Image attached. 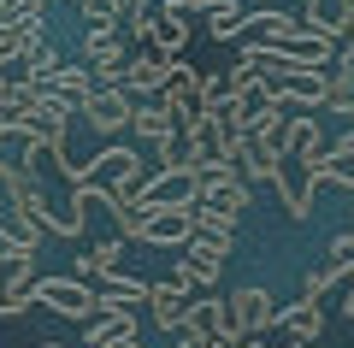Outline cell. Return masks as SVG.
<instances>
[{
    "instance_id": "1",
    "label": "cell",
    "mask_w": 354,
    "mask_h": 348,
    "mask_svg": "<svg viewBox=\"0 0 354 348\" xmlns=\"http://www.w3.org/2000/svg\"><path fill=\"white\" fill-rule=\"evenodd\" d=\"M148 148L142 142H106L101 154H88V165H83V177H77V195L83 201H101V195H113V189H136L142 177H148Z\"/></svg>"
},
{
    "instance_id": "2",
    "label": "cell",
    "mask_w": 354,
    "mask_h": 348,
    "mask_svg": "<svg viewBox=\"0 0 354 348\" xmlns=\"http://www.w3.org/2000/svg\"><path fill=\"white\" fill-rule=\"evenodd\" d=\"M36 301L41 307H53L59 319H77V324H95L101 319V295L88 289V277H77V272H65V277H36Z\"/></svg>"
},
{
    "instance_id": "3",
    "label": "cell",
    "mask_w": 354,
    "mask_h": 348,
    "mask_svg": "<svg viewBox=\"0 0 354 348\" xmlns=\"http://www.w3.org/2000/svg\"><path fill=\"white\" fill-rule=\"evenodd\" d=\"M130 136L142 142V148L148 154H171L177 142H183V118H177L171 107H165V100H136V118H130Z\"/></svg>"
},
{
    "instance_id": "4",
    "label": "cell",
    "mask_w": 354,
    "mask_h": 348,
    "mask_svg": "<svg viewBox=\"0 0 354 348\" xmlns=\"http://www.w3.org/2000/svg\"><path fill=\"white\" fill-rule=\"evenodd\" d=\"M195 189H201V172H183V165H160L153 177H142V183H136V201H142V212L189 207Z\"/></svg>"
},
{
    "instance_id": "5",
    "label": "cell",
    "mask_w": 354,
    "mask_h": 348,
    "mask_svg": "<svg viewBox=\"0 0 354 348\" xmlns=\"http://www.w3.org/2000/svg\"><path fill=\"white\" fill-rule=\"evenodd\" d=\"M201 207H218V212H236L248 207V177H242L236 160H218V165H201V189H195Z\"/></svg>"
},
{
    "instance_id": "6",
    "label": "cell",
    "mask_w": 354,
    "mask_h": 348,
    "mask_svg": "<svg viewBox=\"0 0 354 348\" xmlns=\"http://www.w3.org/2000/svg\"><path fill=\"white\" fill-rule=\"evenodd\" d=\"M230 324H236L242 336H272L278 331V301H272V289H260V284H242V289H230Z\"/></svg>"
},
{
    "instance_id": "7",
    "label": "cell",
    "mask_w": 354,
    "mask_h": 348,
    "mask_svg": "<svg viewBox=\"0 0 354 348\" xmlns=\"http://www.w3.org/2000/svg\"><path fill=\"white\" fill-rule=\"evenodd\" d=\"M130 118H136V95L130 89H95L83 100V125L95 136H118V130H130Z\"/></svg>"
},
{
    "instance_id": "8",
    "label": "cell",
    "mask_w": 354,
    "mask_h": 348,
    "mask_svg": "<svg viewBox=\"0 0 354 348\" xmlns=\"http://www.w3.org/2000/svg\"><path fill=\"white\" fill-rule=\"evenodd\" d=\"M183 142H189V154H195L201 165H218V160H230V154H236V130H230L218 112L189 118V125H183Z\"/></svg>"
},
{
    "instance_id": "9",
    "label": "cell",
    "mask_w": 354,
    "mask_h": 348,
    "mask_svg": "<svg viewBox=\"0 0 354 348\" xmlns=\"http://www.w3.org/2000/svg\"><path fill=\"white\" fill-rule=\"evenodd\" d=\"M142 248H189L195 242V201L189 207H160L148 212V224H142Z\"/></svg>"
},
{
    "instance_id": "10",
    "label": "cell",
    "mask_w": 354,
    "mask_h": 348,
    "mask_svg": "<svg viewBox=\"0 0 354 348\" xmlns=\"http://www.w3.org/2000/svg\"><path fill=\"white\" fill-rule=\"evenodd\" d=\"M160 100L177 112V118H183V125H189V118H201V112H207V77L195 71V65L177 59V65H171V83H165Z\"/></svg>"
},
{
    "instance_id": "11",
    "label": "cell",
    "mask_w": 354,
    "mask_h": 348,
    "mask_svg": "<svg viewBox=\"0 0 354 348\" xmlns=\"http://www.w3.org/2000/svg\"><path fill=\"white\" fill-rule=\"evenodd\" d=\"M171 53H153V48H142V53H130V77H124V89L136 100H160L165 95V83H171Z\"/></svg>"
},
{
    "instance_id": "12",
    "label": "cell",
    "mask_w": 354,
    "mask_h": 348,
    "mask_svg": "<svg viewBox=\"0 0 354 348\" xmlns=\"http://www.w3.org/2000/svg\"><path fill=\"white\" fill-rule=\"evenodd\" d=\"M272 189H278L283 212H290L295 224H307V219H313V207H319V201H313V195H319V177L307 172L301 160H290V165H283V177H278V183H272Z\"/></svg>"
},
{
    "instance_id": "13",
    "label": "cell",
    "mask_w": 354,
    "mask_h": 348,
    "mask_svg": "<svg viewBox=\"0 0 354 348\" xmlns=\"http://www.w3.org/2000/svg\"><path fill=\"white\" fill-rule=\"evenodd\" d=\"M272 89L278 107H325V71H278V77H260Z\"/></svg>"
},
{
    "instance_id": "14",
    "label": "cell",
    "mask_w": 354,
    "mask_h": 348,
    "mask_svg": "<svg viewBox=\"0 0 354 348\" xmlns=\"http://www.w3.org/2000/svg\"><path fill=\"white\" fill-rule=\"evenodd\" d=\"M189 307H195V295L177 277H160V284H148V313H153V324H160L165 336L171 331H183V319H189Z\"/></svg>"
},
{
    "instance_id": "15",
    "label": "cell",
    "mask_w": 354,
    "mask_h": 348,
    "mask_svg": "<svg viewBox=\"0 0 354 348\" xmlns=\"http://www.w3.org/2000/svg\"><path fill=\"white\" fill-rule=\"evenodd\" d=\"M183 336H225V342H242V331L230 324V301H218V295H195L189 319H183Z\"/></svg>"
},
{
    "instance_id": "16",
    "label": "cell",
    "mask_w": 354,
    "mask_h": 348,
    "mask_svg": "<svg viewBox=\"0 0 354 348\" xmlns=\"http://www.w3.org/2000/svg\"><path fill=\"white\" fill-rule=\"evenodd\" d=\"M41 219H48V230H53V237L77 242V237L88 230V201L77 195V189H71V195H48V212H41Z\"/></svg>"
},
{
    "instance_id": "17",
    "label": "cell",
    "mask_w": 354,
    "mask_h": 348,
    "mask_svg": "<svg viewBox=\"0 0 354 348\" xmlns=\"http://www.w3.org/2000/svg\"><path fill=\"white\" fill-rule=\"evenodd\" d=\"M77 277H83V272H77ZM88 289L101 295V307H136V301H148V284L130 277V272H95Z\"/></svg>"
},
{
    "instance_id": "18",
    "label": "cell",
    "mask_w": 354,
    "mask_h": 348,
    "mask_svg": "<svg viewBox=\"0 0 354 348\" xmlns=\"http://www.w3.org/2000/svg\"><path fill=\"white\" fill-rule=\"evenodd\" d=\"M295 30H301V12H254L248 30H242V42H254V48H278V42H290Z\"/></svg>"
},
{
    "instance_id": "19",
    "label": "cell",
    "mask_w": 354,
    "mask_h": 348,
    "mask_svg": "<svg viewBox=\"0 0 354 348\" xmlns=\"http://www.w3.org/2000/svg\"><path fill=\"white\" fill-rule=\"evenodd\" d=\"M148 48H153V53H171V59H183V48H189V12H165V6H160Z\"/></svg>"
},
{
    "instance_id": "20",
    "label": "cell",
    "mask_w": 354,
    "mask_h": 348,
    "mask_svg": "<svg viewBox=\"0 0 354 348\" xmlns=\"http://www.w3.org/2000/svg\"><path fill=\"white\" fill-rule=\"evenodd\" d=\"M278 331H290V336H307V342H319V336H325V307H319V301H290V307L278 313Z\"/></svg>"
},
{
    "instance_id": "21",
    "label": "cell",
    "mask_w": 354,
    "mask_h": 348,
    "mask_svg": "<svg viewBox=\"0 0 354 348\" xmlns=\"http://www.w3.org/2000/svg\"><path fill=\"white\" fill-rule=\"evenodd\" d=\"M248 6H242V0H218L213 12H207V36L213 42H242V30H248Z\"/></svg>"
},
{
    "instance_id": "22",
    "label": "cell",
    "mask_w": 354,
    "mask_h": 348,
    "mask_svg": "<svg viewBox=\"0 0 354 348\" xmlns=\"http://www.w3.org/2000/svg\"><path fill=\"white\" fill-rule=\"evenodd\" d=\"M77 272L95 277V272H124V237H106V242H88L77 254Z\"/></svg>"
},
{
    "instance_id": "23",
    "label": "cell",
    "mask_w": 354,
    "mask_h": 348,
    "mask_svg": "<svg viewBox=\"0 0 354 348\" xmlns=\"http://www.w3.org/2000/svg\"><path fill=\"white\" fill-rule=\"evenodd\" d=\"M36 284V248L18 242L12 254H0V289H30Z\"/></svg>"
},
{
    "instance_id": "24",
    "label": "cell",
    "mask_w": 354,
    "mask_h": 348,
    "mask_svg": "<svg viewBox=\"0 0 354 348\" xmlns=\"http://www.w3.org/2000/svg\"><path fill=\"white\" fill-rule=\"evenodd\" d=\"M195 237L236 248V212H218V207H201V201H195Z\"/></svg>"
},
{
    "instance_id": "25",
    "label": "cell",
    "mask_w": 354,
    "mask_h": 348,
    "mask_svg": "<svg viewBox=\"0 0 354 348\" xmlns=\"http://www.w3.org/2000/svg\"><path fill=\"white\" fill-rule=\"evenodd\" d=\"M30 83H41V89H48L53 83V77H59V65H65V53L59 48H53V42H41V48H30Z\"/></svg>"
},
{
    "instance_id": "26",
    "label": "cell",
    "mask_w": 354,
    "mask_h": 348,
    "mask_svg": "<svg viewBox=\"0 0 354 348\" xmlns=\"http://www.w3.org/2000/svg\"><path fill=\"white\" fill-rule=\"evenodd\" d=\"M83 24H124V0H77Z\"/></svg>"
},
{
    "instance_id": "27",
    "label": "cell",
    "mask_w": 354,
    "mask_h": 348,
    "mask_svg": "<svg viewBox=\"0 0 354 348\" xmlns=\"http://www.w3.org/2000/svg\"><path fill=\"white\" fill-rule=\"evenodd\" d=\"M30 48H36V42H30L24 30L0 24V71H6V65H12V59H30Z\"/></svg>"
},
{
    "instance_id": "28",
    "label": "cell",
    "mask_w": 354,
    "mask_h": 348,
    "mask_svg": "<svg viewBox=\"0 0 354 348\" xmlns=\"http://www.w3.org/2000/svg\"><path fill=\"white\" fill-rule=\"evenodd\" d=\"M330 183L354 195V154H348V148H330Z\"/></svg>"
},
{
    "instance_id": "29",
    "label": "cell",
    "mask_w": 354,
    "mask_h": 348,
    "mask_svg": "<svg viewBox=\"0 0 354 348\" xmlns=\"http://www.w3.org/2000/svg\"><path fill=\"white\" fill-rule=\"evenodd\" d=\"M325 260L354 266V230H342V237H330V242H325Z\"/></svg>"
},
{
    "instance_id": "30",
    "label": "cell",
    "mask_w": 354,
    "mask_h": 348,
    "mask_svg": "<svg viewBox=\"0 0 354 348\" xmlns=\"http://www.w3.org/2000/svg\"><path fill=\"white\" fill-rule=\"evenodd\" d=\"M266 342H272V348H313V342H307V336H290V331H272V336H266Z\"/></svg>"
},
{
    "instance_id": "31",
    "label": "cell",
    "mask_w": 354,
    "mask_h": 348,
    "mask_svg": "<svg viewBox=\"0 0 354 348\" xmlns=\"http://www.w3.org/2000/svg\"><path fill=\"white\" fill-rule=\"evenodd\" d=\"M18 248V230H6V224H0V254H12Z\"/></svg>"
},
{
    "instance_id": "32",
    "label": "cell",
    "mask_w": 354,
    "mask_h": 348,
    "mask_svg": "<svg viewBox=\"0 0 354 348\" xmlns=\"http://www.w3.org/2000/svg\"><path fill=\"white\" fill-rule=\"evenodd\" d=\"M95 348H142V336H118V342H95Z\"/></svg>"
},
{
    "instance_id": "33",
    "label": "cell",
    "mask_w": 354,
    "mask_h": 348,
    "mask_svg": "<svg viewBox=\"0 0 354 348\" xmlns=\"http://www.w3.org/2000/svg\"><path fill=\"white\" fill-rule=\"evenodd\" d=\"M236 348H272V342H266V336H242Z\"/></svg>"
},
{
    "instance_id": "34",
    "label": "cell",
    "mask_w": 354,
    "mask_h": 348,
    "mask_svg": "<svg viewBox=\"0 0 354 348\" xmlns=\"http://www.w3.org/2000/svg\"><path fill=\"white\" fill-rule=\"evenodd\" d=\"M342 313H348V319H354V289H342Z\"/></svg>"
},
{
    "instance_id": "35",
    "label": "cell",
    "mask_w": 354,
    "mask_h": 348,
    "mask_svg": "<svg viewBox=\"0 0 354 348\" xmlns=\"http://www.w3.org/2000/svg\"><path fill=\"white\" fill-rule=\"evenodd\" d=\"M30 348H65V342H48V336H41V342H30Z\"/></svg>"
},
{
    "instance_id": "36",
    "label": "cell",
    "mask_w": 354,
    "mask_h": 348,
    "mask_svg": "<svg viewBox=\"0 0 354 348\" xmlns=\"http://www.w3.org/2000/svg\"><path fill=\"white\" fill-rule=\"evenodd\" d=\"M171 348H189V342H183V336H177V342H171Z\"/></svg>"
}]
</instances>
